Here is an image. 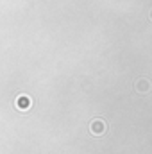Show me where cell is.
Wrapping results in <instances>:
<instances>
[{"label": "cell", "instance_id": "cell-1", "mask_svg": "<svg viewBox=\"0 0 152 154\" xmlns=\"http://www.w3.org/2000/svg\"><path fill=\"white\" fill-rule=\"evenodd\" d=\"M106 131V124H104V120H93L91 122V133L93 134H102Z\"/></svg>", "mask_w": 152, "mask_h": 154}, {"label": "cell", "instance_id": "cell-2", "mask_svg": "<svg viewBox=\"0 0 152 154\" xmlns=\"http://www.w3.org/2000/svg\"><path fill=\"white\" fill-rule=\"evenodd\" d=\"M136 90H138V91H149V90H150V82H149L147 79H140V81L136 82Z\"/></svg>", "mask_w": 152, "mask_h": 154}, {"label": "cell", "instance_id": "cell-4", "mask_svg": "<svg viewBox=\"0 0 152 154\" xmlns=\"http://www.w3.org/2000/svg\"><path fill=\"white\" fill-rule=\"evenodd\" d=\"M150 18H152V11H150Z\"/></svg>", "mask_w": 152, "mask_h": 154}, {"label": "cell", "instance_id": "cell-3", "mask_svg": "<svg viewBox=\"0 0 152 154\" xmlns=\"http://www.w3.org/2000/svg\"><path fill=\"white\" fill-rule=\"evenodd\" d=\"M29 104H31V100H29L27 95H20L18 100H16V106H18L20 109H22V108H29Z\"/></svg>", "mask_w": 152, "mask_h": 154}]
</instances>
